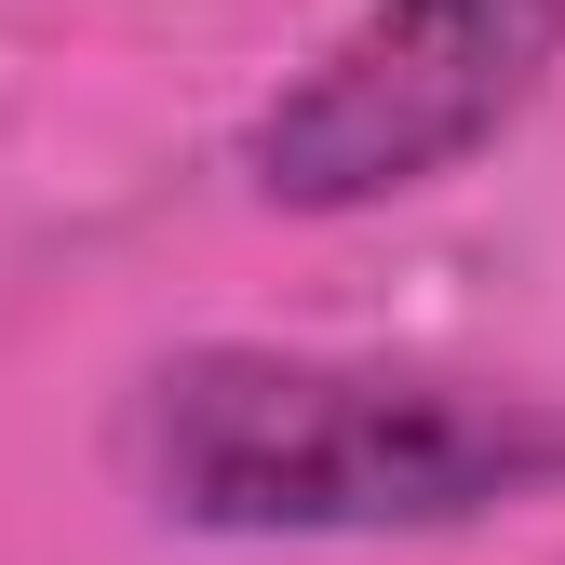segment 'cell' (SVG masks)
Here are the masks:
<instances>
[{"label": "cell", "instance_id": "cell-1", "mask_svg": "<svg viewBox=\"0 0 565 565\" xmlns=\"http://www.w3.org/2000/svg\"><path fill=\"white\" fill-rule=\"evenodd\" d=\"M108 458L189 539H445L565 499V391L202 337L121 391Z\"/></svg>", "mask_w": 565, "mask_h": 565}, {"label": "cell", "instance_id": "cell-2", "mask_svg": "<svg viewBox=\"0 0 565 565\" xmlns=\"http://www.w3.org/2000/svg\"><path fill=\"white\" fill-rule=\"evenodd\" d=\"M565 67V0H364L243 135L256 189L282 216H364L404 202L552 95Z\"/></svg>", "mask_w": 565, "mask_h": 565}]
</instances>
